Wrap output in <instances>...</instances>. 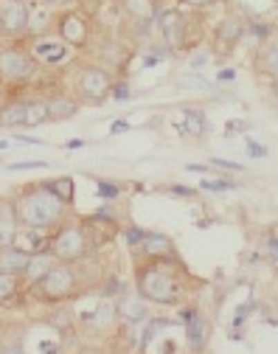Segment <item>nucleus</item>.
<instances>
[{
	"mask_svg": "<svg viewBox=\"0 0 278 354\" xmlns=\"http://www.w3.org/2000/svg\"><path fill=\"white\" fill-rule=\"evenodd\" d=\"M45 189H48L51 194H57L62 203L71 205V200H73V180H71V177H59L57 183H45Z\"/></svg>",
	"mask_w": 278,
	"mask_h": 354,
	"instance_id": "obj_22",
	"label": "nucleus"
},
{
	"mask_svg": "<svg viewBox=\"0 0 278 354\" xmlns=\"http://www.w3.org/2000/svg\"><path fill=\"white\" fill-rule=\"evenodd\" d=\"M138 292L155 304L177 301L180 279H177V270L169 264V259H149V264H144V268L138 270Z\"/></svg>",
	"mask_w": 278,
	"mask_h": 354,
	"instance_id": "obj_2",
	"label": "nucleus"
},
{
	"mask_svg": "<svg viewBox=\"0 0 278 354\" xmlns=\"http://www.w3.org/2000/svg\"><path fill=\"white\" fill-rule=\"evenodd\" d=\"M169 192H174V194H180V197H194V194H197L194 189H185V186H169Z\"/></svg>",
	"mask_w": 278,
	"mask_h": 354,
	"instance_id": "obj_34",
	"label": "nucleus"
},
{
	"mask_svg": "<svg viewBox=\"0 0 278 354\" xmlns=\"http://www.w3.org/2000/svg\"><path fill=\"white\" fill-rule=\"evenodd\" d=\"M0 73L9 79H28L34 73V59L20 46L3 48L0 51Z\"/></svg>",
	"mask_w": 278,
	"mask_h": 354,
	"instance_id": "obj_8",
	"label": "nucleus"
},
{
	"mask_svg": "<svg viewBox=\"0 0 278 354\" xmlns=\"http://www.w3.org/2000/svg\"><path fill=\"white\" fill-rule=\"evenodd\" d=\"M248 152H250L253 158H264V155H267V147H261V144H256V141H248Z\"/></svg>",
	"mask_w": 278,
	"mask_h": 354,
	"instance_id": "obj_32",
	"label": "nucleus"
},
{
	"mask_svg": "<svg viewBox=\"0 0 278 354\" xmlns=\"http://www.w3.org/2000/svg\"><path fill=\"white\" fill-rule=\"evenodd\" d=\"M17 208L12 203H0V250L12 248L17 239Z\"/></svg>",
	"mask_w": 278,
	"mask_h": 354,
	"instance_id": "obj_11",
	"label": "nucleus"
},
{
	"mask_svg": "<svg viewBox=\"0 0 278 354\" xmlns=\"http://www.w3.org/2000/svg\"><path fill=\"white\" fill-rule=\"evenodd\" d=\"M28 261H31V253L23 250V248H3L0 250V273H12V276H20L28 270Z\"/></svg>",
	"mask_w": 278,
	"mask_h": 354,
	"instance_id": "obj_10",
	"label": "nucleus"
},
{
	"mask_svg": "<svg viewBox=\"0 0 278 354\" xmlns=\"http://www.w3.org/2000/svg\"><path fill=\"white\" fill-rule=\"evenodd\" d=\"M48 121V102H28L26 104V124Z\"/></svg>",
	"mask_w": 278,
	"mask_h": 354,
	"instance_id": "obj_23",
	"label": "nucleus"
},
{
	"mask_svg": "<svg viewBox=\"0 0 278 354\" xmlns=\"http://www.w3.org/2000/svg\"><path fill=\"white\" fill-rule=\"evenodd\" d=\"M267 248H270V250H272V256L278 259V239H275V236H270V239H267Z\"/></svg>",
	"mask_w": 278,
	"mask_h": 354,
	"instance_id": "obj_39",
	"label": "nucleus"
},
{
	"mask_svg": "<svg viewBox=\"0 0 278 354\" xmlns=\"http://www.w3.org/2000/svg\"><path fill=\"white\" fill-rule=\"evenodd\" d=\"M15 208H17V219H20V223L26 228L37 231V228H51V225L62 223L68 203H62L57 194H51L45 186H39L34 192H26L15 203Z\"/></svg>",
	"mask_w": 278,
	"mask_h": 354,
	"instance_id": "obj_1",
	"label": "nucleus"
},
{
	"mask_svg": "<svg viewBox=\"0 0 278 354\" xmlns=\"http://www.w3.org/2000/svg\"><path fill=\"white\" fill-rule=\"evenodd\" d=\"M0 34H3V28H0Z\"/></svg>",
	"mask_w": 278,
	"mask_h": 354,
	"instance_id": "obj_42",
	"label": "nucleus"
},
{
	"mask_svg": "<svg viewBox=\"0 0 278 354\" xmlns=\"http://www.w3.org/2000/svg\"><path fill=\"white\" fill-rule=\"evenodd\" d=\"M84 250H87V239H84V234H82L79 228H73V225L62 228V231L51 239V248H48V253H51L54 259H59V261H76V259L84 256Z\"/></svg>",
	"mask_w": 278,
	"mask_h": 354,
	"instance_id": "obj_5",
	"label": "nucleus"
},
{
	"mask_svg": "<svg viewBox=\"0 0 278 354\" xmlns=\"http://www.w3.org/2000/svg\"><path fill=\"white\" fill-rule=\"evenodd\" d=\"M0 124L3 127H17V124H26V104L23 102H12L0 110Z\"/></svg>",
	"mask_w": 278,
	"mask_h": 354,
	"instance_id": "obj_20",
	"label": "nucleus"
},
{
	"mask_svg": "<svg viewBox=\"0 0 278 354\" xmlns=\"http://www.w3.org/2000/svg\"><path fill=\"white\" fill-rule=\"evenodd\" d=\"M34 57H39L45 65H57L59 59H65V42L62 39H51V42H37L34 46Z\"/></svg>",
	"mask_w": 278,
	"mask_h": 354,
	"instance_id": "obj_16",
	"label": "nucleus"
},
{
	"mask_svg": "<svg viewBox=\"0 0 278 354\" xmlns=\"http://www.w3.org/2000/svg\"><path fill=\"white\" fill-rule=\"evenodd\" d=\"M15 292H17V276L0 273V301L9 298V295H15Z\"/></svg>",
	"mask_w": 278,
	"mask_h": 354,
	"instance_id": "obj_25",
	"label": "nucleus"
},
{
	"mask_svg": "<svg viewBox=\"0 0 278 354\" xmlns=\"http://www.w3.org/2000/svg\"><path fill=\"white\" fill-rule=\"evenodd\" d=\"M129 96V87L127 84H118V91H115V99H127Z\"/></svg>",
	"mask_w": 278,
	"mask_h": 354,
	"instance_id": "obj_38",
	"label": "nucleus"
},
{
	"mask_svg": "<svg viewBox=\"0 0 278 354\" xmlns=\"http://www.w3.org/2000/svg\"><path fill=\"white\" fill-rule=\"evenodd\" d=\"M57 15L59 12L42 6L39 0H37V3H31V12H28V31L37 34V37L48 34V31H57Z\"/></svg>",
	"mask_w": 278,
	"mask_h": 354,
	"instance_id": "obj_9",
	"label": "nucleus"
},
{
	"mask_svg": "<svg viewBox=\"0 0 278 354\" xmlns=\"http://www.w3.org/2000/svg\"><path fill=\"white\" fill-rule=\"evenodd\" d=\"M37 290L45 301H65L76 292V276H73V270L68 268V264L57 261L48 270V276L37 281Z\"/></svg>",
	"mask_w": 278,
	"mask_h": 354,
	"instance_id": "obj_3",
	"label": "nucleus"
},
{
	"mask_svg": "<svg viewBox=\"0 0 278 354\" xmlns=\"http://www.w3.org/2000/svg\"><path fill=\"white\" fill-rule=\"evenodd\" d=\"M76 110H79V104H76V99H71V96H57V99L48 102V118H51V121L71 118V115H76Z\"/></svg>",
	"mask_w": 278,
	"mask_h": 354,
	"instance_id": "obj_17",
	"label": "nucleus"
},
{
	"mask_svg": "<svg viewBox=\"0 0 278 354\" xmlns=\"http://www.w3.org/2000/svg\"><path fill=\"white\" fill-rule=\"evenodd\" d=\"M183 3H189V6L200 9V6H208V3H211V0H183Z\"/></svg>",
	"mask_w": 278,
	"mask_h": 354,
	"instance_id": "obj_40",
	"label": "nucleus"
},
{
	"mask_svg": "<svg viewBox=\"0 0 278 354\" xmlns=\"http://www.w3.org/2000/svg\"><path fill=\"white\" fill-rule=\"evenodd\" d=\"M99 57H102L110 68H118L127 54H124V48H121V42H104V46L99 48Z\"/></svg>",
	"mask_w": 278,
	"mask_h": 354,
	"instance_id": "obj_21",
	"label": "nucleus"
},
{
	"mask_svg": "<svg viewBox=\"0 0 278 354\" xmlns=\"http://www.w3.org/2000/svg\"><path fill=\"white\" fill-rule=\"evenodd\" d=\"M48 163H42V160H26V163H12L9 169H15V171H28V169H45Z\"/></svg>",
	"mask_w": 278,
	"mask_h": 354,
	"instance_id": "obj_28",
	"label": "nucleus"
},
{
	"mask_svg": "<svg viewBox=\"0 0 278 354\" xmlns=\"http://www.w3.org/2000/svg\"><path fill=\"white\" fill-rule=\"evenodd\" d=\"M76 87H79V93L87 99V102H102L107 93H110V87H113V79H110V73L104 71V68H96V65H87V68H82V73H79V82H76Z\"/></svg>",
	"mask_w": 278,
	"mask_h": 354,
	"instance_id": "obj_6",
	"label": "nucleus"
},
{
	"mask_svg": "<svg viewBox=\"0 0 278 354\" xmlns=\"http://www.w3.org/2000/svg\"><path fill=\"white\" fill-rule=\"evenodd\" d=\"M189 129L194 132V136H200V132H203V115L197 110H189Z\"/></svg>",
	"mask_w": 278,
	"mask_h": 354,
	"instance_id": "obj_26",
	"label": "nucleus"
},
{
	"mask_svg": "<svg viewBox=\"0 0 278 354\" xmlns=\"http://www.w3.org/2000/svg\"><path fill=\"white\" fill-rule=\"evenodd\" d=\"M183 28H185V23H183V17L177 12H166L160 17V31H163L169 46H180L183 42Z\"/></svg>",
	"mask_w": 278,
	"mask_h": 354,
	"instance_id": "obj_15",
	"label": "nucleus"
},
{
	"mask_svg": "<svg viewBox=\"0 0 278 354\" xmlns=\"http://www.w3.org/2000/svg\"><path fill=\"white\" fill-rule=\"evenodd\" d=\"M144 239H147L144 231H127V242L129 245H138V242H144Z\"/></svg>",
	"mask_w": 278,
	"mask_h": 354,
	"instance_id": "obj_33",
	"label": "nucleus"
},
{
	"mask_svg": "<svg viewBox=\"0 0 278 354\" xmlns=\"http://www.w3.org/2000/svg\"><path fill=\"white\" fill-rule=\"evenodd\" d=\"M118 313L124 321L129 324H144L149 321V309H147V298L144 295H124L118 304Z\"/></svg>",
	"mask_w": 278,
	"mask_h": 354,
	"instance_id": "obj_12",
	"label": "nucleus"
},
{
	"mask_svg": "<svg viewBox=\"0 0 278 354\" xmlns=\"http://www.w3.org/2000/svg\"><path fill=\"white\" fill-rule=\"evenodd\" d=\"M57 264V259L48 253V250H42V253H31V261H28V270H26V276L37 284L39 279H45L48 276V270Z\"/></svg>",
	"mask_w": 278,
	"mask_h": 354,
	"instance_id": "obj_14",
	"label": "nucleus"
},
{
	"mask_svg": "<svg viewBox=\"0 0 278 354\" xmlns=\"http://www.w3.org/2000/svg\"><path fill=\"white\" fill-rule=\"evenodd\" d=\"M144 248H147V259H169L172 256V239H166L160 234H147Z\"/></svg>",
	"mask_w": 278,
	"mask_h": 354,
	"instance_id": "obj_18",
	"label": "nucleus"
},
{
	"mask_svg": "<svg viewBox=\"0 0 278 354\" xmlns=\"http://www.w3.org/2000/svg\"><path fill=\"white\" fill-rule=\"evenodd\" d=\"M127 129H129L127 121H115V124H113V132H115V136H121V132H127Z\"/></svg>",
	"mask_w": 278,
	"mask_h": 354,
	"instance_id": "obj_36",
	"label": "nucleus"
},
{
	"mask_svg": "<svg viewBox=\"0 0 278 354\" xmlns=\"http://www.w3.org/2000/svg\"><path fill=\"white\" fill-rule=\"evenodd\" d=\"M197 318H200V315L194 313V309H183V321H185V324H192V321H197Z\"/></svg>",
	"mask_w": 278,
	"mask_h": 354,
	"instance_id": "obj_35",
	"label": "nucleus"
},
{
	"mask_svg": "<svg viewBox=\"0 0 278 354\" xmlns=\"http://www.w3.org/2000/svg\"><path fill=\"white\" fill-rule=\"evenodd\" d=\"M185 340H189V348H192V351H203L205 343H208V326H205L200 318L192 321L189 329H185Z\"/></svg>",
	"mask_w": 278,
	"mask_h": 354,
	"instance_id": "obj_19",
	"label": "nucleus"
},
{
	"mask_svg": "<svg viewBox=\"0 0 278 354\" xmlns=\"http://www.w3.org/2000/svg\"><path fill=\"white\" fill-rule=\"evenodd\" d=\"M99 197L113 200V197H118V189H115L113 183H99Z\"/></svg>",
	"mask_w": 278,
	"mask_h": 354,
	"instance_id": "obj_29",
	"label": "nucleus"
},
{
	"mask_svg": "<svg viewBox=\"0 0 278 354\" xmlns=\"http://www.w3.org/2000/svg\"><path fill=\"white\" fill-rule=\"evenodd\" d=\"M118 6L135 23H149L155 15V0H118Z\"/></svg>",
	"mask_w": 278,
	"mask_h": 354,
	"instance_id": "obj_13",
	"label": "nucleus"
},
{
	"mask_svg": "<svg viewBox=\"0 0 278 354\" xmlns=\"http://www.w3.org/2000/svg\"><path fill=\"white\" fill-rule=\"evenodd\" d=\"M31 3L26 0H0V28L6 37H20L28 31Z\"/></svg>",
	"mask_w": 278,
	"mask_h": 354,
	"instance_id": "obj_7",
	"label": "nucleus"
},
{
	"mask_svg": "<svg viewBox=\"0 0 278 354\" xmlns=\"http://www.w3.org/2000/svg\"><path fill=\"white\" fill-rule=\"evenodd\" d=\"M0 354H23V348L15 343V346H3V348H0Z\"/></svg>",
	"mask_w": 278,
	"mask_h": 354,
	"instance_id": "obj_37",
	"label": "nucleus"
},
{
	"mask_svg": "<svg viewBox=\"0 0 278 354\" xmlns=\"http://www.w3.org/2000/svg\"><path fill=\"white\" fill-rule=\"evenodd\" d=\"M234 76H237L234 71H222V73H219V79H222V82H230V79H234Z\"/></svg>",
	"mask_w": 278,
	"mask_h": 354,
	"instance_id": "obj_41",
	"label": "nucleus"
},
{
	"mask_svg": "<svg viewBox=\"0 0 278 354\" xmlns=\"http://www.w3.org/2000/svg\"><path fill=\"white\" fill-rule=\"evenodd\" d=\"M203 189L205 192H230L234 183H222V180H203Z\"/></svg>",
	"mask_w": 278,
	"mask_h": 354,
	"instance_id": "obj_27",
	"label": "nucleus"
},
{
	"mask_svg": "<svg viewBox=\"0 0 278 354\" xmlns=\"http://www.w3.org/2000/svg\"><path fill=\"white\" fill-rule=\"evenodd\" d=\"M57 31H59V39L65 42V46L84 48L90 42V23H87V17L79 9L59 12L57 15Z\"/></svg>",
	"mask_w": 278,
	"mask_h": 354,
	"instance_id": "obj_4",
	"label": "nucleus"
},
{
	"mask_svg": "<svg viewBox=\"0 0 278 354\" xmlns=\"http://www.w3.org/2000/svg\"><path fill=\"white\" fill-rule=\"evenodd\" d=\"M261 68L272 76H278V42H270V46L264 48L261 54Z\"/></svg>",
	"mask_w": 278,
	"mask_h": 354,
	"instance_id": "obj_24",
	"label": "nucleus"
},
{
	"mask_svg": "<svg viewBox=\"0 0 278 354\" xmlns=\"http://www.w3.org/2000/svg\"><path fill=\"white\" fill-rule=\"evenodd\" d=\"M42 6H48V9H54V12H59V9H68L73 0H39Z\"/></svg>",
	"mask_w": 278,
	"mask_h": 354,
	"instance_id": "obj_30",
	"label": "nucleus"
},
{
	"mask_svg": "<svg viewBox=\"0 0 278 354\" xmlns=\"http://www.w3.org/2000/svg\"><path fill=\"white\" fill-rule=\"evenodd\" d=\"M214 166L228 169V171H242V166H239V163H234V160H222V158H214Z\"/></svg>",
	"mask_w": 278,
	"mask_h": 354,
	"instance_id": "obj_31",
	"label": "nucleus"
}]
</instances>
